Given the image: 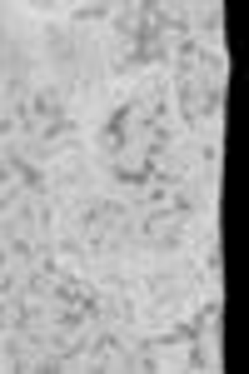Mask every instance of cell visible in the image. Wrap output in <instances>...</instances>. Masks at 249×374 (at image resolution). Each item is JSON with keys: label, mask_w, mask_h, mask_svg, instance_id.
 I'll return each mask as SVG.
<instances>
[{"label": "cell", "mask_w": 249, "mask_h": 374, "mask_svg": "<svg viewBox=\"0 0 249 374\" xmlns=\"http://www.w3.org/2000/svg\"><path fill=\"white\" fill-rule=\"evenodd\" d=\"M110 15V6H80L75 11V20H105Z\"/></svg>", "instance_id": "6da1fadb"}]
</instances>
